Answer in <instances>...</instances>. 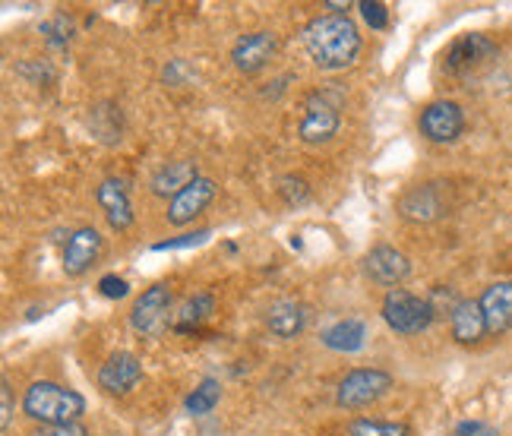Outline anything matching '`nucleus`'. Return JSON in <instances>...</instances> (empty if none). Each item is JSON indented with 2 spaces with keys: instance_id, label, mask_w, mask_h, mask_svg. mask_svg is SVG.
Wrapping results in <instances>:
<instances>
[{
  "instance_id": "nucleus-1",
  "label": "nucleus",
  "mask_w": 512,
  "mask_h": 436,
  "mask_svg": "<svg viewBox=\"0 0 512 436\" xmlns=\"http://www.w3.org/2000/svg\"><path fill=\"white\" fill-rule=\"evenodd\" d=\"M304 51L313 61V67L336 73L358 61L361 32L348 16H336V13L313 16L304 26Z\"/></svg>"
},
{
  "instance_id": "nucleus-2",
  "label": "nucleus",
  "mask_w": 512,
  "mask_h": 436,
  "mask_svg": "<svg viewBox=\"0 0 512 436\" xmlns=\"http://www.w3.org/2000/svg\"><path fill=\"white\" fill-rule=\"evenodd\" d=\"M23 414L45 427H70L86 414V399L70 386L38 380L23 392Z\"/></svg>"
},
{
  "instance_id": "nucleus-3",
  "label": "nucleus",
  "mask_w": 512,
  "mask_h": 436,
  "mask_svg": "<svg viewBox=\"0 0 512 436\" xmlns=\"http://www.w3.org/2000/svg\"><path fill=\"white\" fill-rule=\"evenodd\" d=\"M339 127H342V92L336 86L310 92L298 121V140L304 146H326L339 136Z\"/></svg>"
},
{
  "instance_id": "nucleus-4",
  "label": "nucleus",
  "mask_w": 512,
  "mask_h": 436,
  "mask_svg": "<svg viewBox=\"0 0 512 436\" xmlns=\"http://www.w3.org/2000/svg\"><path fill=\"white\" fill-rule=\"evenodd\" d=\"M383 323L396 335H421L437 320V310L421 294H411L405 288H392L383 297Z\"/></svg>"
},
{
  "instance_id": "nucleus-5",
  "label": "nucleus",
  "mask_w": 512,
  "mask_h": 436,
  "mask_svg": "<svg viewBox=\"0 0 512 436\" xmlns=\"http://www.w3.org/2000/svg\"><path fill=\"white\" fill-rule=\"evenodd\" d=\"M392 389V373L380 370V367H361L345 373V380L336 389V402L339 408H367L373 402H380L383 395Z\"/></svg>"
},
{
  "instance_id": "nucleus-6",
  "label": "nucleus",
  "mask_w": 512,
  "mask_h": 436,
  "mask_svg": "<svg viewBox=\"0 0 512 436\" xmlns=\"http://www.w3.org/2000/svg\"><path fill=\"white\" fill-rule=\"evenodd\" d=\"M497 57V42L484 32H465L443 51V70L449 76H468Z\"/></svg>"
},
{
  "instance_id": "nucleus-7",
  "label": "nucleus",
  "mask_w": 512,
  "mask_h": 436,
  "mask_svg": "<svg viewBox=\"0 0 512 436\" xmlns=\"http://www.w3.org/2000/svg\"><path fill=\"white\" fill-rule=\"evenodd\" d=\"M171 304H174V294L168 285H152L146 288L140 297L133 301V310H130V326L140 332V335H162L165 326H171Z\"/></svg>"
},
{
  "instance_id": "nucleus-8",
  "label": "nucleus",
  "mask_w": 512,
  "mask_h": 436,
  "mask_svg": "<svg viewBox=\"0 0 512 436\" xmlns=\"http://www.w3.org/2000/svg\"><path fill=\"white\" fill-rule=\"evenodd\" d=\"M418 130L427 143H456L465 133V111L459 102H449V98H440V102H430L421 117H418Z\"/></svg>"
},
{
  "instance_id": "nucleus-9",
  "label": "nucleus",
  "mask_w": 512,
  "mask_h": 436,
  "mask_svg": "<svg viewBox=\"0 0 512 436\" xmlns=\"http://www.w3.org/2000/svg\"><path fill=\"white\" fill-rule=\"evenodd\" d=\"M279 51V35L275 32H247L241 35L231 48V64L238 73H260L263 67H269V61Z\"/></svg>"
},
{
  "instance_id": "nucleus-10",
  "label": "nucleus",
  "mask_w": 512,
  "mask_h": 436,
  "mask_svg": "<svg viewBox=\"0 0 512 436\" xmlns=\"http://www.w3.org/2000/svg\"><path fill=\"white\" fill-rule=\"evenodd\" d=\"M143 380V364L133 351H114L111 358L98 367V389L108 395H130Z\"/></svg>"
},
{
  "instance_id": "nucleus-11",
  "label": "nucleus",
  "mask_w": 512,
  "mask_h": 436,
  "mask_svg": "<svg viewBox=\"0 0 512 436\" xmlns=\"http://www.w3.org/2000/svg\"><path fill=\"white\" fill-rule=\"evenodd\" d=\"M215 193H219L215 181H209V177H196L190 187H184L174 200H168V212H165L168 225H174V228L190 225L193 218H200L206 212V206L215 200Z\"/></svg>"
},
{
  "instance_id": "nucleus-12",
  "label": "nucleus",
  "mask_w": 512,
  "mask_h": 436,
  "mask_svg": "<svg viewBox=\"0 0 512 436\" xmlns=\"http://www.w3.org/2000/svg\"><path fill=\"white\" fill-rule=\"evenodd\" d=\"M364 272H367L370 282H377V285L392 291V288H399L411 275V260L402 250L389 247V244H380V247H373L364 256Z\"/></svg>"
},
{
  "instance_id": "nucleus-13",
  "label": "nucleus",
  "mask_w": 512,
  "mask_h": 436,
  "mask_svg": "<svg viewBox=\"0 0 512 436\" xmlns=\"http://www.w3.org/2000/svg\"><path fill=\"white\" fill-rule=\"evenodd\" d=\"M399 215L408 218V222H437V218L446 215V200H443V184H418L402 193L399 200Z\"/></svg>"
},
{
  "instance_id": "nucleus-14",
  "label": "nucleus",
  "mask_w": 512,
  "mask_h": 436,
  "mask_svg": "<svg viewBox=\"0 0 512 436\" xmlns=\"http://www.w3.org/2000/svg\"><path fill=\"white\" fill-rule=\"evenodd\" d=\"M102 256V234H98L92 225H83L76 228L70 237H67V247H64V272L70 275V279H80V275H86L95 260Z\"/></svg>"
},
{
  "instance_id": "nucleus-15",
  "label": "nucleus",
  "mask_w": 512,
  "mask_h": 436,
  "mask_svg": "<svg viewBox=\"0 0 512 436\" xmlns=\"http://www.w3.org/2000/svg\"><path fill=\"white\" fill-rule=\"evenodd\" d=\"M95 203L98 209L105 212V222L111 225V231L124 234L133 228V203L127 196V187L121 181H114V177H108V181H102L95 187Z\"/></svg>"
},
{
  "instance_id": "nucleus-16",
  "label": "nucleus",
  "mask_w": 512,
  "mask_h": 436,
  "mask_svg": "<svg viewBox=\"0 0 512 436\" xmlns=\"http://www.w3.org/2000/svg\"><path fill=\"white\" fill-rule=\"evenodd\" d=\"M449 329H452V339L459 345L471 348V345H481L487 332V320H484V310L478 301H471V297H462L456 304V310L449 313Z\"/></svg>"
},
{
  "instance_id": "nucleus-17",
  "label": "nucleus",
  "mask_w": 512,
  "mask_h": 436,
  "mask_svg": "<svg viewBox=\"0 0 512 436\" xmlns=\"http://www.w3.org/2000/svg\"><path fill=\"white\" fill-rule=\"evenodd\" d=\"M478 304L484 310L487 332L490 335H503L512 326V279L487 285L484 294L478 297Z\"/></svg>"
},
{
  "instance_id": "nucleus-18",
  "label": "nucleus",
  "mask_w": 512,
  "mask_h": 436,
  "mask_svg": "<svg viewBox=\"0 0 512 436\" xmlns=\"http://www.w3.org/2000/svg\"><path fill=\"white\" fill-rule=\"evenodd\" d=\"M307 323H310L307 304L291 301V297L269 304V310H266V329L275 335V339H294V335H301L307 329Z\"/></svg>"
},
{
  "instance_id": "nucleus-19",
  "label": "nucleus",
  "mask_w": 512,
  "mask_h": 436,
  "mask_svg": "<svg viewBox=\"0 0 512 436\" xmlns=\"http://www.w3.org/2000/svg\"><path fill=\"white\" fill-rule=\"evenodd\" d=\"M196 177H200V171H196V162L193 158H177V162H168L162 165L159 171L152 174L149 181V190L155 196H165V200H174L177 193H181L184 187H190Z\"/></svg>"
},
{
  "instance_id": "nucleus-20",
  "label": "nucleus",
  "mask_w": 512,
  "mask_h": 436,
  "mask_svg": "<svg viewBox=\"0 0 512 436\" xmlns=\"http://www.w3.org/2000/svg\"><path fill=\"white\" fill-rule=\"evenodd\" d=\"M367 335H370L367 323L354 320V316H345V320H339V323H332V326L323 329L320 342H323L329 351L354 354V351H361V348L367 345Z\"/></svg>"
},
{
  "instance_id": "nucleus-21",
  "label": "nucleus",
  "mask_w": 512,
  "mask_h": 436,
  "mask_svg": "<svg viewBox=\"0 0 512 436\" xmlns=\"http://www.w3.org/2000/svg\"><path fill=\"white\" fill-rule=\"evenodd\" d=\"M212 310H215V297L209 291L193 294V297H187L181 307H177L174 320H171V329L181 332V335H190V332H196L209 320Z\"/></svg>"
},
{
  "instance_id": "nucleus-22",
  "label": "nucleus",
  "mask_w": 512,
  "mask_h": 436,
  "mask_svg": "<svg viewBox=\"0 0 512 436\" xmlns=\"http://www.w3.org/2000/svg\"><path fill=\"white\" fill-rule=\"evenodd\" d=\"M89 124H92V133L98 136V140L108 143V146L124 140V117L114 102H98L89 114Z\"/></svg>"
},
{
  "instance_id": "nucleus-23",
  "label": "nucleus",
  "mask_w": 512,
  "mask_h": 436,
  "mask_svg": "<svg viewBox=\"0 0 512 436\" xmlns=\"http://www.w3.org/2000/svg\"><path fill=\"white\" fill-rule=\"evenodd\" d=\"M219 402H222V383L206 376V380L187 395L184 408H187V414H193V418H203V414H209Z\"/></svg>"
},
{
  "instance_id": "nucleus-24",
  "label": "nucleus",
  "mask_w": 512,
  "mask_h": 436,
  "mask_svg": "<svg viewBox=\"0 0 512 436\" xmlns=\"http://www.w3.org/2000/svg\"><path fill=\"white\" fill-rule=\"evenodd\" d=\"M348 436H411V427L405 421H370L358 418L348 424Z\"/></svg>"
},
{
  "instance_id": "nucleus-25",
  "label": "nucleus",
  "mask_w": 512,
  "mask_h": 436,
  "mask_svg": "<svg viewBox=\"0 0 512 436\" xmlns=\"http://www.w3.org/2000/svg\"><path fill=\"white\" fill-rule=\"evenodd\" d=\"M279 196L288 206H304L310 200V184L298 174H285L279 181Z\"/></svg>"
},
{
  "instance_id": "nucleus-26",
  "label": "nucleus",
  "mask_w": 512,
  "mask_h": 436,
  "mask_svg": "<svg viewBox=\"0 0 512 436\" xmlns=\"http://www.w3.org/2000/svg\"><path fill=\"white\" fill-rule=\"evenodd\" d=\"M358 10H361V16H364V23L370 26V29H386L389 26V7L386 4H380V0H361L358 4Z\"/></svg>"
},
{
  "instance_id": "nucleus-27",
  "label": "nucleus",
  "mask_w": 512,
  "mask_h": 436,
  "mask_svg": "<svg viewBox=\"0 0 512 436\" xmlns=\"http://www.w3.org/2000/svg\"><path fill=\"white\" fill-rule=\"evenodd\" d=\"M98 294L102 297H108V301H121V297H127L130 294V282L124 279V275H102L98 279Z\"/></svg>"
},
{
  "instance_id": "nucleus-28",
  "label": "nucleus",
  "mask_w": 512,
  "mask_h": 436,
  "mask_svg": "<svg viewBox=\"0 0 512 436\" xmlns=\"http://www.w3.org/2000/svg\"><path fill=\"white\" fill-rule=\"evenodd\" d=\"M10 424H13V389H10V380L4 376L0 380V430H10Z\"/></svg>"
},
{
  "instance_id": "nucleus-29",
  "label": "nucleus",
  "mask_w": 512,
  "mask_h": 436,
  "mask_svg": "<svg viewBox=\"0 0 512 436\" xmlns=\"http://www.w3.org/2000/svg\"><path fill=\"white\" fill-rule=\"evenodd\" d=\"M452 436H500V430L487 421H462V424H456Z\"/></svg>"
},
{
  "instance_id": "nucleus-30",
  "label": "nucleus",
  "mask_w": 512,
  "mask_h": 436,
  "mask_svg": "<svg viewBox=\"0 0 512 436\" xmlns=\"http://www.w3.org/2000/svg\"><path fill=\"white\" fill-rule=\"evenodd\" d=\"M209 237V231H196V234H184V237H177V241H162V244H155V250H177V247H193V244H203Z\"/></svg>"
},
{
  "instance_id": "nucleus-31",
  "label": "nucleus",
  "mask_w": 512,
  "mask_h": 436,
  "mask_svg": "<svg viewBox=\"0 0 512 436\" xmlns=\"http://www.w3.org/2000/svg\"><path fill=\"white\" fill-rule=\"evenodd\" d=\"M32 436H92L83 424H70V427H45Z\"/></svg>"
}]
</instances>
